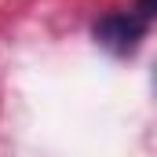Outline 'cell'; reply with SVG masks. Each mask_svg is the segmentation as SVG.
I'll return each mask as SVG.
<instances>
[{"mask_svg": "<svg viewBox=\"0 0 157 157\" xmlns=\"http://www.w3.org/2000/svg\"><path fill=\"white\" fill-rule=\"evenodd\" d=\"M146 29H150V22H143V18L128 7V11H113V15L99 18L91 33H95V40H99L106 51H113V55H132V51L139 48V40L146 37Z\"/></svg>", "mask_w": 157, "mask_h": 157, "instance_id": "6da1fadb", "label": "cell"}, {"mask_svg": "<svg viewBox=\"0 0 157 157\" xmlns=\"http://www.w3.org/2000/svg\"><path fill=\"white\" fill-rule=\"evenodd\" d=\"M132 11H135L143 22H154V18H157V0H135Z\"/></svg>", "mask_w": 157, "mask_h": 157, "instance_id": "7a4b0ae2", "label": "cell"}]
</instances>
